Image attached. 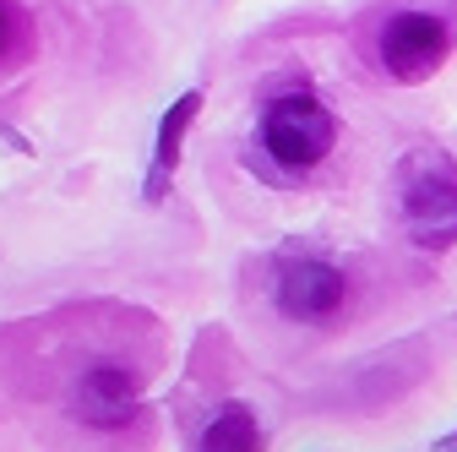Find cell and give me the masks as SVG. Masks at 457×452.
<instances>
[{
	"label": "cell",
	"mask_w": 457,
	"mask_h": 452,
	"mask_svg": "<svg viewBox=\"0 0 457 452\" xmlns=\"http://www.w3.org/2000/svg\"><path fill=\"white\" fill-rule=\"evenodd\" d=\"M137 392L142 387H137V376L126 365H93L71 387V409H77V420H87L98 431H120L137 414Z\"/></svg>",
	"instance_id": "5b68a950"
},
{
	"label": "cell",
	"mask_w": 457,
	"mask_h": 452,
	"mask_svg": "<svg viewBox=\"0 0 457 452\" xmlns=\"http://www.w3.org/2000/svg\"><path fill=\"white\" fill-rule=\"evenodd\" d=\"M196 109H202V93H180L175 104L163 109V121H158V142H153V169H147V202H163L169 180H175V169H180V147H186V131L196 121Z\"/></svg>",
	"instance_id": "8992f818"
},
{
	"label": "cell",
	"mask_w": 457,
	"mask_h": 452,
	"mask_svg": "<svg viewBox=\"0 0 457 452\" xmlns=\"http://www.w3.org/2000/svg\"><path fill=\"white\" fill-rule=\"evenodd\" d=\"M381 66L392 82H425L452 49V28L436 12H397L381 28Z\"/></svg>",
	"instance_id": "7a4b0ae2"
},
{
	"label": "cell",
	"mask_w": 457,
	"mask_h": 452,
	"mask_svg": "<svg viewBox=\"0 0 457 452\" xmlns=\"http://www.w3.org/2000/svg\"><path fill=\"white\" fill-rule=\"evenodd\" d=\"M337 142V121L316 93H278L262 115V153L283 163L289 175L316 169Z\"/></svg>",
	"instance_id": "6da1fadb"
},
{
	"label": "cell",
	"mask_w": 457,
	"mask_h": 452,
	"mask_svg": "<svg viewBox=\"0 0 457 452\" xmlns=\"http://www.w3.org/2000/svg\"><path fill=\"white\" fill-rule=\"evenodd\" d=\"M17 38H22V12L12 6V0H0V61L17 49Z\"/></svg>",
	"instance_id": "ba28073f"
},
{
	"label": "cell",
	"mask_w": 457,
	"mask_h": 452,
	"mask_svg": "<svg viewBox=\"0 0 457 452\" xmlns=\"http://www.w3.org/2000/svg\"><path fill=\"white\" fill-rule=\"evenodd\" d=\"M343 300H349V278L332 262H289L278 272V311L289 322L321 327L343 311Z\"/></svg>",
	"instance_id": "3957f363"
},
{
	"label": "cell",
	"mask_w": 457,
	"mask_h": 452,
	"mask_svg": "<svg viewBox=\"0 0 457 452\" xmlns=\"http://www.w3.org/2000/svg\"><path fill=\"white\" fill-rule=\"evenodd\" d=\"M403 230L425 251L457 246V180L452 175L430 169V175L409 180V191H403Z\"/></svg>",
	"instance_id": "277c9868"
},
{
	"label": "cell",
	"mask_w": 457,
	"mask_h": 452,
	"mask_svg": "<svg viewBox=\"0 0 457 452\" xmlns=\"http://www.w3.org/2000/svg\"><path fill=\"white\" fill-rule=\"evenodd\" d=\"M452 452H457V447H452Z\"/></svg>",
	"instance_id": "9c48e42d"
},
{
	"label": "cell",
	"mask_w": 457,
	"mask_h": 452,
	"mask_svg": "<svg viewBox=\"0 0 457 452\" xmlns=\"http://www.w3.org/2000/svg\"><path fill=\"white\" fill-rule=\"evenodd\" d=\"M196 452H262V420H256V409L223 404V409L207 420Z\"/></svg>",
	"instance_id": "52a82bcc"
}]
</instances>
